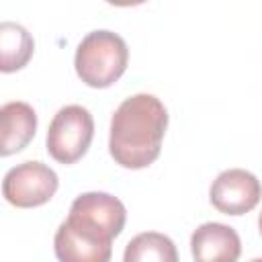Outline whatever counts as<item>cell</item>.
<instances>
[{
	"instance_id": "7c38bea8",
	"label": "cell",
	"mask_w": 262,
	"mask_h": 262,
	"mask_svg": "<svg viewBox=\"0 0 262 262\" xmlns=\"http://www.w3.org/2000/svg\"><path fill=\"white\" fill-rule=\"evenodd\" d=\"M252 262H262V258H254V260H252Z\"/></svg>"
},
{
	"instance_id": "52a82bcc",
	"label": "cell",
	"mask_w": 262,
	"mask_h": 262,
	"mask_svg": "<svg viewBox=\"0 0 262 262\" xmlns=\"http://www.w3.org/2000/svg\"><path fill=\"white\" fill-rule=\"evenodd\" d=\"M190 250L194 262H237L242 239L233 227L209 221L192 231Z\"/></svg>"
},
{
	"instance_id": "5b68a950",
	"label": "cell",
	"mask_w": 262,
	"mask_h": 262,
	"mask_svg": "<svg viewBox=\"0 0 262 262\" xmlns=\"http://www.w3.org/2000/svg\"><path fill=\"white\" fill-rule=\"evenodd\" d=\"M57 186V174L49 166L41 162H23L4 174L2 194L10 205L31 209L45 205L55 194Z\"/></svg>"
},
{
	"instance_id": "30bf717a",
	"label": "cell",
	"mask_w": 262,
	"mask_h": 262,
	"mask_svg": "<svg viewBox=\"0 0 262 262\" xmlns=\"http://www.w3.org/2000/svg\"><path fill=\"white\" fill-rule=\"evenodd\" d=\"M123 262H178V252L168 235L143 231L125 246Z\"/></svg>"
},
{
	"instance_id": "3957f363",
	"label": "cell",
	"mask_w": 262,
	"mask_h": 262,
	"mask_svg": "<svg viewBox=\"0 0 262 262\" xmlns=\"http://www.w3.org/2000/svg\"><path fill=\"white\" fill-rule=\"evenodd\" d=\"M129 49L121 35L113 31H92L88 33L74 57L76 74L90 88L113 86L127 70Z\"/></svg>"
},
{
	"instance_id": "6da1fadb",
	"label": "cell",
	"mask_w": 262,
	"mask_h": 262,
	"mask_svg": "<svg viewBox=\"0 0 262 262\" xmlns=\"http://www.w3.org/2000/svg\"><path fill=\"white\" fill-rule=\"evenodd\" d=\"M125 205L108 192H84L74 199L68 219L53 237L59 262H111L113 239L123 231Z\"/></svg>"
},
{
	"instance_id": "ba28073f",
	"label": "cell",
	"mask_w": 262,
	"mask_h": 262,
	"mask_svg": "<svg viewBox=\"0 0 262 262\" xmlns=\"http://www.w3.org/2000/svg\"><path fill=\"white\" fill-rule=\"evenodd\" d=\"M0 154L12 156L29 145L37 131V115L27 102H6L0 108Z\"/></svg>"
},
{
	"instance_id": "7a4b0ae2",
	"label": "cell",
	"mask_w": 262,
	"mask_h": 262,
	"mask_svg": "<svg viewBox=\"0 0 262 262\" xmlns=\"http://www.w3.org/2000/svg\"><path fill=\"white\" fill-rule=\"evenodd\" d=\"M168 127V111L154 94H133L125 98L111 119L108 151L113 160L129 170L147 168L162 149Z\"/></svg>"
},
{
	"instance_id": "9c48e42d",
	"label": "cell",
	"mask_w": 262,
	"mask_h": 262,
	"mask_svg": "<svg viewBox=\"0 0 262 262\" xmlns=\"http://www.w3.org/2000/svg\"><path fill=\"white\" fill-rule=\"evenodd\" d=\"M35 51V41L31 33L16 23L0 25V70L4 74L25 68Z\"/></svg>"
},
{
	"instance_id": "8fae6325",
	"label": "cell",
	"mask_w": 262,
	"mask_h": 262,
	"mask_svg": "<svg viewBox=\"0 0 262 262\" xmlns=\"http://www.w3.org/2000/svg\"><path fill=\"white\" fill-rule=\"evenodd\" d=\"M258 229H260V235H262V213H260V217H258Z\"/></svg>"
},
{
	"instance_id": "277c9868",
	"label": "cell",
	"mask_w": 262,
	"mask_h": 262,
	"mask_svg": "<svg viewBox=\"0 0 262 262\" xmlns=\"http://www.w3.org/2000/svg\"><path fill=\"white\" fill-rule=\"evenodd\" d=\"M94 137V119L80 104L61 106L47 129V151L59 164L78 162Z\"/></svg>"
},
{
	"instance_id": "8992f818",
	"label": "cell",
	"mask_w": 262,
	"mask_h": 262,
	"mask_svg": "<svg viewBox=\"0 0 262 262\" xmlns=\"http://www.w3.org/2000/svg\"><path fill=\"white\" fill-rule=\"evenodd\" d=\"M262 196L260 180L242 168H229L221 172L209 190L211 205L225 215H244L252 211Z\"/></svg>"
}]
</instances>
